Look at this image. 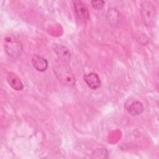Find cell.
<instances>
[{"instance_id":"cell-9","label":"cell","mask_w":159,"mask_h":159,"mask_svg":"<svg viewBox=\"0 0 159 159\" xmlns=\"http://www.w3.org/2000/svg\"><path fill=\"white\" fill-rule=\"evenodd\" d=\"M31 62L34 68L40 72L46 71L48 68L47 60L45 58L38 55H34L32 56Z\"/></svg>"},{"instance_id":"cell-12","label":"cell","mask_w":159,"mask_h":159,"mask_svg":"<svg viewBox=\"0 0 159 159\" xmlns=\"http://www.w3.org/2000/svg\"><path fill=\"white\" fill-rule=\"evenodd\" d=\"M91 4L92 7L96 10H100L101 9L104 5V1L99 0V1H91Z\"/></svg>"},{"instance_id":"cell-4","label":"cell","mask_w":159,"mask_h":159,"mask_svg":"<svg viewBox=\"0 0 159 159\" xmlns=\"http://www.w3.org/2000/svg\"><path fill=\"white\" fill-rule=\"evenodd\" d=\"M72 2L75 14L78 19L84 22L89 21L90 19L89 13L85 4L80 0L73 1Z\"/></svg>"},{"instance_id":"cell-2","label":"cell","mask_w":159,"mask_h":159,"mask_svg":"<svg viewBox=\"0 0 159 159\" xmlns=\"http://www.w3.org/2000/svg\"><path fill=\"white\" fill-rule=\"evenodd\" d=\"M140 14L143 24L147 27L155 25L157 19V12L155 6L150 1H144L140 4Z\"/></svg>"},{"instance_id":"cell-1","label":"cell","mask_w":159,"mask_h":159,"mask_svg":"<svg viewBox=\"0 0 159 159\" xmlns=\"http://www.w3.org/2000/svg\"><path fill=\"white\" fill-rule=\"evenodd\" d=\"M53 69L56 77L62 85L66 87H73L75 85V76L69 66V63L58 59L54 62Z\"/></svg>"},{"instance_id":"cell-10","label":"cell","mask_w":159,"mask_h":159,"mask_svg":"<svg viewBox=\"0 0 159 159\" xmlns=\"http://www.w3.org/2000/svg\"><path fill=\"white\" fill-rule=\"evenodd\" d=\"M8 84L16 91H21L24 88L23 83L19 76L12 72H9L6 77Z\"/></svg>"},{"instance_id":"cell-3","label":"cell","mask_w":159,"mask_h":159,"mask_svg":"<svg viewBox=\"0 0 159 159\" xmlns=\"http://www.w3.org/2000/svg\"><path fill=\"white\" fill-rule=\"evenodd\" d=\"M4 50L11 57L17 58L22 52V45L20 41L12 37H6L4 39Z\"/></svg>"},{"instance_id":"cell-5","label":"cell","mask_w":159,"mask_h":159,"mask_svg":"<svg viewBox=\"0 0 159 159\" xmlns=\"http://www.w3.org/2000/svg\"><path fill=\"white\" fill-rule=\"evenodd\" d=\"M106 17L108 24L112 27L118 25L122 20L120 12L115 7H110L108 9L106 12Z\"/></svg>"},{"instance_id":"cell-6","label":"cell","mask_w":159,"mask_h":159,"mask_svg":"<svg viewBox=\"0 0 159 159\" xmlns=\"http://www.w3.org/2000/svg\"><path fill=\"white\" fill-rule=\"evenodd\" d=\"M126 111L132 116H136L140 115L143 112V105L139 101H127L125 104Z\"/></svg>"},{"instance_id":"cell-11","label":"cell","mask_w":159,"mask_h":159,"mask_svg":"<svg viewBox=\"0 0 159 159\" xmlns=\"http://www.w3.org/2000/svg\"><path fill=\"white\" fill-rule=\"evenodd\" d=\"M93 158H106L108 157V151L105 148H97L92 153Z\"/></svg>"},{"instance_id":"cell-7","label":"cell","mask_w":159,"mask_h":159,"mask_svg":"<svg viewBox=\"0 0 159 159\" xmlns=\"http://www.w3.org/2000/svg\"><path fill=\"white\" fill-rule=\"evenodd\" d=\"M53 49L57 54L58 60L67 63L70 62L71 58L70 52L66 47L60 44L55 43L53 45Z\"/></svg>"},{"instance_id":"cell-8","label":"cell","mask_w":159,"mask_h":159,"mask_svg":"<svg viewBox=\"0 0 159 159\" xmlns=\"http://www.w3.org/2000/svg\"><path fill=\"white\" fill-rule=\"evenodd\" d=\"M83 79L87 85L92 89H97L101 86V82L98 75L96 73H89L83 76Z\"/></svg>"}]
</instances>
